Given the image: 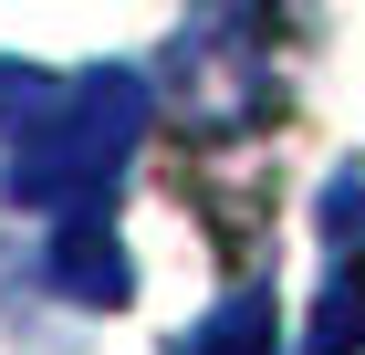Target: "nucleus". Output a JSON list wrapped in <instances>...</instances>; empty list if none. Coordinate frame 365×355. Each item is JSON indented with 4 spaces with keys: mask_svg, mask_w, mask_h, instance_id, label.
<instances>
[{
    "mask_svg": "<svg viewBox=\"0 0 365 355\" xmlns=\"http://www.w3.org/2000/svg\"><path fill=\"white\" fill-rule=\"evenodd\" d=\"M272 334H282V314H272V293H230L209 324L188 334L178 355H272Z\"/></svg>",
    "mask_w": 365,
    "mask_h": 355,
    "instance_id": "nucleus-4",
    "label": "nucleus"
},
{
    "mask_svg": "<svg viewBox=\"0 0 365 355\" xmlns=\"http://www.w3.org/2000/svg\"><path fill=\"white\" fill-rule=\"evenodd\" d=\"M146 136V84L136 74H73L63 94L21 115V136H11V199L31 209H105L125 157Z\"/></svg>",
    "mask_w": 365,
    "mask_h": 355,
    "instance_id": "nucleus-1",
    "label": "nucleus"
},
{
    "mask_svg": "<svg viewBox=\"0 0 365 355\" xmlns=\"http://www.w3.org/2000/svg\"><path fill=\"white\" fill-rule=\"evenodd\" d=\"M42 94H53L42 74H21V63H0V126H21V115L42 105Z\"/></svg>",
    "mask_w": 365,
    "mask_h": 355,
    "instance_id": "nucleus-5",
    "label": "nucleus"
},
{
    "mask_svg": "<svg viewBox=\"0 0 365 355\" xmlns=\"http://www.w3.org/2000/svg\"><path fill=\"white\" fill-rule=\"evenodd\" d=\"M303 355H365V241L334 251V282H324V303L303 324Z\"/></svg>",
    "mask_w": 365,
    "mask_h": 355,
    "instance_id": "nucleus-3",
    "label": "nucleus"
},
{
    "mask_svg": "<svg viewBox=\"0 0 365 355\" xmlns=\"http://www.w3.org/2000/svg\"><path fill=\"white\" fill-rule=\"evenodd\" d=\"M53 293H73V303H125L136 293V261H125V241L105 230V209H73L63 219V241H53Z\"/></svg>",
    "mask_w": 365,
    "mask_h": 355,
    "instance_id": "nucleus-2",
    "label": "nucleus"
}]
</instances>
